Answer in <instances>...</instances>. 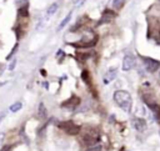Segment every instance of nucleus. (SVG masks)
Returning a JSON list of instances; mask_svg holds the SVG:
<instances>
[{
    "label": "nucleus",
    "mask_w": 160,
    "mask_h": 151,
    "mask_svg": "<svg viewBox=\"0 0 160 151\" xmlns=\"http://www.w3.org/2000/svg\"><path fill=\"white\" fill-rule=\"evenodd\" d=\"M114 100L121 109L125 110L126 112H130L131 110V96L128 91L125 90H116L114 92Z\"/></svg>",
    "instance_id": "obj_1"
},
{
    "label": "nucleus",
    "mask_w": 160,
    "mask_h": 151,
    "mask_svg": "<svg viewBox=\"0 0 160 151\" xmlns=\"http://www.w3.org/2000/svg\"><path fill=\"white\" fill-rule=\"evenodd\" d=\"M98 42V36L91 30H86L83 32V37L79 41L74 42V46L76 48H93Z\"/></svg>",
    "instance_id": "obj_2"
},
{
    "label": "nucleus",
    "mask_w": 160,
    "mask_h": 151,
    "mask_svg": "<svg viewBox=\"0 0 160 151\" xmlns=\"http://www.w3.org/2000/svg\"><path fill=\"white\" fill-rule=\"evenodd\" d=\"M80 140H81V144L84 146L90 147V146L96 145L99 141H100V133L96 130H88L85 133H83Z\"/></svg>",
    "instance_id": "obj_3"
},
{
    "label": "nucleus",
    "mask_w": 160,
    "mask_h": 151,
    "mask_svg": "<svg viewBox=\"0 0 160 151\" xmlns=\"http://www.w3.org/2000/svg\"><path fill=\"white\" fill-rule=\"evenodd\" d=\"M58 127L68 135H78L80 133V130H81L80 126L78 124H75L74 121H62L60 124H58Z\"/></svg>",
    "instance_id": "obj_4"
},
{
    "label": "nucleus",
    "mask_w": 160,
    "mask_h": 151,
    "mask_svg": "<svg viewBox=\"0 0 160 151\" xmlns=\"http://www.w3.org/2000/svg\"><path fill=\"white\" fill-rule=\"evenodd\" d=\"M143 63H144V66L148 73H155V71H158L160 68L159 61L155 59H152V58H145V56H143Z\"/></svg>",
    "instance_id": "obj_5"
},
{
    "label": "nucleus",
    "mask_w": 160,
    "mask_h": 151,
    "mask_svg": "<svg viewBox=\"0 0 160 151\" xmlns=\"http://www.w3.org/2000/svg\"><path fill=\"white\" fill-rule=\"evenodd\" d=\"M136 65V60L133 55H126L123 60V70L124 71H129V70L134 69Z\"/></svg>",
    "instance_id": "obj_6"
},
{
    "label": "nucleus",
    "mask_w": 160,
    "mask_h": 151,
    "mask_svg": "<svg viewBox=\"0 0 160 151\" xmlns=\"http://www.w3.org/2000/svg\"><path fill=\"white\" fill-rule=\"evenodd\" d=\"M145 102L148 104V106L150 107V110L153 111V115L155 116L156 120H160V107L159 105L155 101H149V100H145Z\"/></svg>",
    "instance_id": "obj_7"
},
{
    "label": "nucleus",
    "mask_w": 160,
    "mask_h": 151,
    "mask_svg": "<svg viewBox=\"0 0 160 151\" xmlns=\"http://www.w3.org/2000/svg\"><path fill=\"white\" fill-rule=\"evenodd\" d=\"M134 127L138 131H140V133H143V131H145V129H147V122H145L144 119H139V117H136V119H134Z\"/></svg>",
    "instance_id": "obj_8"
},
{
    "label": "nucleus",
    "mask_w": 160,
    "mask_h": 151,
    "mask_svg": "<svg viewBox=\"0 0 160 151\" xmlns=\"http://www.w3.org/2000/svg\"><path fill=\"white\" fill-rule=\"evenodd\" d=\"M115 18V14L113 13L111 10H105L103 13V16L100 19V24H105V23H110L113 19Z\"/></svg>",
    "instance_id": "obj_9"
},
{
    "label": "nucleus",
    "mask_w": 160,
    "mask_h": 151,
    "mask_svg": "<svg viewBox=\"0 0 160 151\" xmlns=\"http://www.w3.org/2000/svg\"><path fill=\"white\" fill-rule=\"evenodd\" d=\"M70 19H72V13H69V14H68V15H67V16H65V18H64V20H63L62 23H60V25L58 26V30H63V29H64V28H65V26H67V25L69 24Z\"/></svg>",
    "instance_id": "obj_10"
},
{
    "label": "nucleus",
    "mask_w": 160,
    "mask_h": 151,
    "mask_svg": "<svg viewBox=\"0 0 160 151\" xmlns=\"http://www.w3.org/2000/svg\"><path fill=\"white\" fill-rule=\"evenodd\" d=\"M58 3H54V4H51V5L48 8V10H46V15L48 16H51V15H54V14L56 13V10H58Z\"/></svg>",
    "instance_id": "obj_11"
},
{
    "label": "nucleus",
    "mask_w": 160,
    "mask_h": 151,
    "mask_svg": "<svg viewBox=\"0 0 160 151\" xmlns=\"http://www.w3.org/2000/svg\"><path fill=\"white\" fill-rule=\"evenodd\" d=\"M21 107H23V104L20 101H18V102H14L13 105L9 107V110H10L11 112H18L19 110H21Z\"/></svg>",
    "instance_id": "obj_12"
},
{
    "label": "nucleus",
    "mask_w": 160,
    "mask_h": 151,
    "mask_svg": "<svg viewBox=\"0 0 160 151\" xmlns=\"http://www.w3.org/2000/svg\"><path fill=\"white\" fill-rule=\"evenodd\" d=\"M39 116L40 117H45L46 116V109H45V106H44L43 102H40V105H39Z\"/></svg>",
    "instance_id": "obj_13"
},
{
    "label": "nucleus",
    "mask_w": 160,
    "mask_h": 151,
    "mask_svg": "<svg viewBox=\"0 0 160 151\" xmlns=\"http://www.w3.org/2000/svg\"><path fill=\"white\" fill-rule=\"evenodd\" d=\"M125 1H126V0H114V1H113V6H114L115 9H120L121 6L124 5Z\"/></svg>",
    "instance_id": "obj_14"
},
{
    "label": "nucleus",
    "mask_w": 160,
    "mask_h": 151,
    "mask_svg": "<svg viewBox=\"0 0 160 151\" xmlns=\"http://www.w3.org/2000/svg\"><path fill=\"white\" fill-rule=\"evenodd\" d=\"M100 150H101V146L94 145V146H90V147H88L85 151H100Z\"/></svg>",
    "instance_id": "obj_15"
},
{
    "label": "nucleus",
    "mask_w": 160,
    "mask_h": 151,
    "mask_svg": "<svg viewBox=\"0 0 160 151\" xmlns=\"http://www.w3.org/2000/svg\"><path fill=\"white\" fill-rule=\"evenodd\" d=\"M116 76V70H110L109 73H108V79L109 80H113Z\"/></svg>",
    "instance_id": "obj_16"
},
{
    "label": "nucleus",
    "mask_w": 160,
    "mask_h": 151,
    "mask_svg": "<svg viewBox=\"0 0 160 151\" xmlns=\"http://www.w3.org/2000/svg\"><path fill=\"white\" fill-rule=\"evenodd\" d=\"M81 79H83L86 84H89V81H90V80L88 79V71H86V70H84V71H83V74H81Z\"/></svg>",
    "instance_id": "obj_17"
},
{
    "label": "nucleus",
    "mask_w": 160,
    "mask_h": 151,
    "mask_svg": "<svg viewBox=\"0 0 160 151\" xmlns=\"http://www.w3.org/2000/svg\"><path fill=\"white\" fill-rule=\"evenodd\" d=\"M15 66H16V60H13V61H11V64L9 65V70L11 71V70H14V68H15Z\"/></svg>",
    "instance_id": "obj_18"
},
{
    "label": "nucleus",
    "mask_w": 160,
    "mask_h": 151,
    "mask_svg": "<svg viewBox=\"0 0 160 151\" xmlns=\"http://www.w3.org/2000/svg\"><path fill=\"white\" fill-rule=\"evenodd\" d=\"M4 140H5V133H0V146L3 145Z\"/></svg>",
    "instance_id": "obj_19"
},
{
    "label": "nucleus",
    "mask_w": 160,
    "mask_h": 151,
    "mask_svg": "<svg viewBox=\"0 0 160 151\" xmlns=\"http://www.w3.org/2000/svg\"><path fill=\"white\" fill-rule=\"evenodd\" d=\"M5 116H6V111H1V112H0V122L5 119Z\"/></svg>",
    "instance_id": "obj_20"
},
{
    "label": "nucleus",
    "mask_w": 160,
    "mask_h": 151,
    "mask_svg": "<svg viewBox=\"0 0 160 151\" xmlns=\"http://www.w3.org/2000/svg\"><path fill=\"white\" fill-rule=\"evenodd\" d=\"M11 150V146H6V147H4L1 151H10Z\"/></svg>",
    "instance_id": "obj_21"
},
{
    "label": "nucleus",
    "mask_w": 160,
    "mask_h": 151,
    "mask_svg": "<svg viewBox=\"0 0 160 151\" xmlns=\"http://www.w3.org/2000/svg\"><path fill=\"white\" fill-rule=\"evenodd\" d=\"M159 80H160V73H159Z\"/></svg>",
    "instance_id": "obj_22"
}]
</instances>
